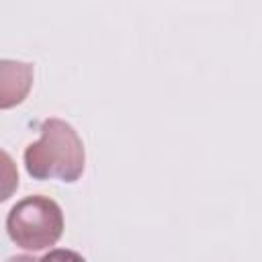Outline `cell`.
Listing matches in <instances>:
<instances>
[{"instance_id":"cell-3","label":"cell","mask_w":262,"mask_h":262,"mask_svg":"<svg viewBox=\"0 0 262 262\" xmlns=\"http://www.w3.org/2000/svg\"><path fill=\"white\" fill-rule=\"evenodd\" d=\"M35 80L33 63L16 61V59H0V108H14L20 104Z\"/></svg>"},{"instance_id":"cell-1","label":"cell","mask_w":262,"mask_h":262,"mask_svg":"<svg viewBox=\"0 0 262 262\" xmlns=\"http://www.w3.org/2000/svg\"><path fill=\"white\" fill-rule=\"evenodd\" d=\"M41 137L27 145L25 168L35 180L57 178L76 182L86 166V149L78 131L63 119L49 117L39 127Z\"/></svg>"},{"instance_id":"cell-2","label":"cell","mask_w":262,"mask_h":262,"mask_svg":"<svg viewBox=\"0 0 262 262\" xmlns=\"http://www.w3.org/2000/svg\"><path fill=\"white\" fill-rule=\"evenodd\" d=\"M6 231L8 237L23 250H45L55 246L63 233V211L49 196H25L8 211Z\"/></svg>"},{"instance_id":"cell-6","label":"cell","mask_w":262,"mask_h":262,"mask_svg":"<svg viewBox=\"0 0 262 262\" xmlns=\"http://www.w3.org/2000/svg\"><path fill=\"white\" fill-rule=\"evenodd\" d=\"M6 262H39L35 256H29V254H18V256H10Z\"/></svg>"},{"instance_id":"cell-5","label":"cell","mask_w":262,"mask_h":262,"mask_svg":"<svg viewBox=\"0 0 262 262\" xmlns=\"http://www.w3.org/2000/svg\"><path fill=\"white\" fill-rule=\"evenodd\" d=\"M39 262H86V260L82 258V254H78L74 250L55 248V250H49Z\"/></svg>"},{"instance_id":"cell-4","label":"cell","mask_w":262,"mask_h":262,"mask_svg":"<svg viewBox=\"0 0 262 262\" xmlns=\"http://www.w3.org/2000/svg\"><path fill=\"white\" fill-rule=\"evenodd\" d=\"M18 188V168L12 156L0 149V203L8 201Z\"/></svg>"}]
</instances>
